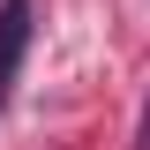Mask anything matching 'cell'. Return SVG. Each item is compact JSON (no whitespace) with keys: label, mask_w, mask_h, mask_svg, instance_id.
I'll list each match as a JSON object with an SVG mask.
<instances>
[{"label":"cell","mask_w":150,"mask_h":150,"mask_svg":"<svg viewBox=\"0 0 150 150\" xmlns=\"http://www.w3.org/2000/svg\"><path fill=\"white\" fill-rule=\"evenodd\" d=\"M23 53H30V0H0V98L15 90Z\"/></svg>","instance_id":"obj_1"},{"label":"cell","mask_w":150,"mask_h":150,"mask_svg":"<svg viewBox=\"0 0 150 150\" xmlns=\"http://www.w3.org/2000/svg\"><path fill=\"white\" fill-rule=\"evenodd\" d=\"M135 150H150V105H143V128H135Z\"/></svg>","instance_id":"obj_2"}]
</instances>
